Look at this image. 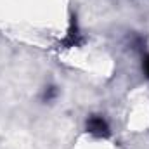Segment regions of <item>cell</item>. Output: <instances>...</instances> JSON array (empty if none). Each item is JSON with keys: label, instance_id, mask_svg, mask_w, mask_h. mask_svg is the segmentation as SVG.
Returning <instances> with one entry per match:
<instances>
[{"label": "cell", "instance_id": "obj_1", "mask_svg": "<svg viewBox=\"0 0 149 149\" xmlns=\"http://www.w3.org/2000/svg\"><path fill=\"white\" fill-rule=\"evenodd\" d=\"M144 68H146V73H148V76H149V57L146 59V64H144Z\"/></svg>", "mask_w": 149, "mask_h": 149}]
</instances>
